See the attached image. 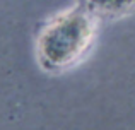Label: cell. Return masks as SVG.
Here are the masks:
<instances>
[{"mask_svg":"<svg viewBox=\"0 0 135 130\" xmlns=\"http://www.w3.org/2000/svg\"><path fill=\"white\" fill-rule=\"evenodd\" d=\"M94 21L87 12L74 9L53 19L38 38V58L48 70H65L86 57L94 40Z\"/></svg>","mask_w":135,"mask_h":130,"instance_id":"6da1fadb","label":"cell"},{"mask_svg":"<svg viewBox=\"0 0 135 130\" xmlns=\"http://www.w3.org/2000/svg\"><path fill=\"white\" fill-rule=\"evenodd\" d=\"M91 10L99 16H122L135 9V0H87Z\"/></svg>","mask_w":135,"mask_h":130,"instance_id":"7a4b0ae2","label":"cell"}]
</instances>
